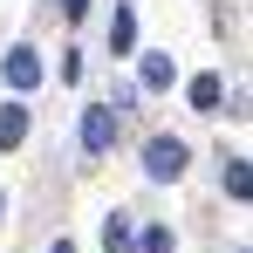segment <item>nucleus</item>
Returning a JSON list of instances; mask_svg holds the SVG:
<instances>
[{
	"instance_id": "obj_11",
	"label": "nucleus",
	"mask_w": 253,
	"mask_h": 253,
	"mask_svg": "<svg viewBox=\"0 0 253 253\" xmlns=\"http://www.w3.org/2000/svg\"><path fill=\"white\" fill-rule=\"evenodd\" d=\"M83 7H89V0H62V14H69V21H76V14H83Z\"/></svg>"
},
{
	"instance_id": "obj_5",
	"label": "nucleus",
	"mask_w": 253,
	"mask_h": 253,
	"mask_svg": "<svg viewBox=\"0 0 253 253\" xmlns=\"http://www.w3.org/2000/svg\"><path fill=\"white\" fill-rule=\"evenodd\" d=\"M21 137H28V110L21 103H0V151H14Z\"/></svg>"
},
{
	"instance_id": "obj_2",
	"label": "nucleus",
	"mask_w": 253,
	"mask_h": 253,
	"mask_svg": "<svg viewBox=\"0 0 253 253\" xmlns=\"http://www.w3.org/2000/svg\"><path fill=\"white\" fill-rule=\"evenodd\" d=\"M0 76H7L14 96H28V89L42 83V55H35V48H7V55H0Z\"/></svg>"
},
{
	"instance_id": "obj_8",
	"label": "nucleus",
	"mask_w": 253,
	"mask_h": 253,
	"mask_svg": "<svg viewBox=\"0 0 253 253\" xmlns=\"http://www.w3.org/2000/svg\"><path fill=\"white\" fill-rule=\"evenodd\" d=\"M219 96H226V83H219V76H192V110H219Z\"/></svg>"
},
{
	"instance_id": "obj_12",
	"label": "nucleus",
	"mask_w": 253,
	"mask_h": 253,
	"mask_svg": "<svg viewBox=\"0 0 253 253\" xmlns=\"http://www.w3.org/2000/svg\"><path fill=\"white\" fill-rule=\"evenodd\" d=\"M48 253H76V247H69V240H55V247H48Z\"/></svg>"
},
{
	"instance_id": "obj_3",
	"label": "nucleus",
	"mask_w": 253,
	"mask_h": 253,
	"mask_svg": "<svg viewBox=\"0 0 253 253\" xmlns=\"http://www.w3.org/2000/svg\"><path fill=\"white\" fill-rule=\"evenodd\" d=\"M110 144H117V110H110V103L83 110V151H89V158H103Z\"/></svg>"
},
{
	"instance_id": "obj_6",
	"label": "nucleus",
	"mask_w": 253,
	"mask_h": 253,
	"mask_svg": "<svg viewBox=\"0 0 253 253\" xmlns=\"http://www.w3.org/2000/svg\"><path fill=\"white\" fill-rule=\"evenodd\" d=\"M171 76H178L171 55H144V69H137V83H144V89H171Z\"/></svg>"
},
{
	"instance_id": "obj_9",
	"label": "nucleus",
	"mask_w": 253,
	"mask_h": 253,
	"mask_svg": "<svg viewBox=\"0 0 253 253\" xmlns=\"http://www.w3.org/2000/svg\"><path fill=\"white\" fill-rule=\"evenodd\" d=\"M226 192H233V199H247V192H253V178H247V158H226Z\"/></svg>"
},
{
	"instance_id": "obj_7",
	"label": "nucleus",
	"mask_w": 253,
	"mask_h": 253,
	"mask_svg": "<svg viewBox=\"0 0 253 253\" xmlns=\"http://www.w3.org/2000/svg\"><path fill=\"white\" fill-rule=\"evenodd\" d=\"M110 48H117V55L137 48V14H130V7H117V21H110Z\"/></svg>"
},
{
	"instance_id": "obj_10",
	"label": "nucleus",
	"mask_w": 253,
	"mask_h": 253,
	"mask_svg": "<svg viewBox=\"0 0 253 253\" xmlns=\"http://www.w3.org/2000/svg\"><path fill=\"white\" fill-rule=\"evenodd\" d=\"M144 253H171V233H165V226H151V233H144Z\"/></svg>"
},
{
	"instance_id": "obj_1",
	"label": "nucleus",
	"mask_w": 253,
	"mask_h": 253,
	"mask_svg": "<svg viewBox=\"0 0 253 253\" xmlns=\"http://www.w3.org/2000/svg\"><path fill=\"white\" fill-rule=\"evenodd\" d=\"M144 178H158V185L185 178V144H178V137H151V144H144Z\"/></svg>"
},
{
	"instance_id": "obj_4",
	"label": "nucleus",
	"mask_w": 253,
	"mask_h": 253,
	"mask_svg": "<svg viewBox=\"0 0 253 253\" xmlns=\"http://www.w3.org/2000/svg\"><path fill=\"white\" fill-rule=\"evenodd\" d=\"M103 247H110V253H130V247H137V226H130V212H110V219H103Z\"/></svg>"
}]
</instances>
